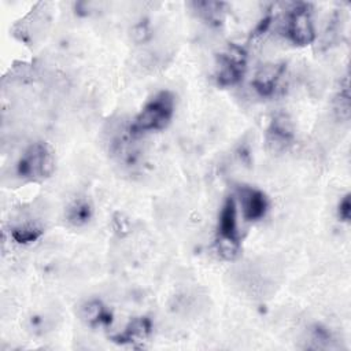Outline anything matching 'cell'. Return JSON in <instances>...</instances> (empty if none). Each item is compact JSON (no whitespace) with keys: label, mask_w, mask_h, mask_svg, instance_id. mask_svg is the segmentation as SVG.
<instances>
[{"label":"cell","mask_w":351,"mask_h":351,"mask_svg":"<svg viewBox=\"0 0 351 351\" xmlns=\"http://www.w3.org/2000/svg\"><path fill=\"white\" fill-rule=\"evenodd\" d=\"M176 112V97L170 90L156 92L132 121V130L140 136L148 132H159L167 128Z\"/></svg>","instance_id":"1"},{"label":"cell","mask_w":351,"mask_h":351,"mask_svg":"<svg viewBox=\"0 0 351 351\" xmlns=\"http://www.w3.org/2000/svg\"><path fill=\"white\" fill-rule=\"evenodd\" d=\"M15 170L21 180L29 182H37L51 177L55 170L52 148L44 141L30 144L18 159Z\"/></svg>","instance_id":"2"},{"label":"cell","mask_w":351,"mask_h":351,"mask_svg":"<svg viewBox=\"0 0 351 351\" xmlns=\"http://www.w3.org/2000/svg\"><path fill=\"white\" fill-rule=\"evenodd\" d=\"M217 248L222 258L230 261L239 255L240 233L237 226V204L229 196L219 211L217 223Z\"/></svg>","instance_id":"3"},{"label":"cell","mask_w":351,"mask_h":351,"mask_svg":"<svg viewBox=\"0 0 351 351\" xmlns=\"http://www.w3.org/2000/svg\"><path fill=\"white\" fill-rule=\"evenodd\" d=\"M284 34L295 45H308L315 38L314 23L310 5L306 3H295L285 14Z\"/></svg>","instance_id":"4"},{"label":"cell","mask_w":351,"mask_h":351,"mask_svg":"<svg viewBox=\"0 0 351 351\" xmlns=\"http://www.w3.org/2000/svg\"><path fill=\"white\" fill-rule=\"evenodd\" d=\"M247 53L243 47L237 44H228V47L218 55L215 78L221 86H233L239 84L245 73Z\"/></svg>","instance_id":"5"},{"label":"cell","mask_w":351,"mask_h":351,"mask_svg":"<svg viewBox=\"0 0 351 351\" xmlns=\"http://www.w3.org/2000/svg\"><path fill=\"white\" fill-rule=\"evenodd\" d=\"M293 137V125L288 115L277 114L273 117L266 133V143L269 149L276 154L282 152L292 144Z\"/></svg>","instance_id":"6"},{"label":"cell","mask_w":351,"mask_h":351,"mask_svg":"<svg viewBox=\"0 0 351 351\" xmlns=\"http://www.w3.org/2000/svg\"><path fill=\"white\" fill-rule=\"evenodd\" d=\"M239 199L245 221L255 222L262 219L269 210V200L266 195L254 186L243 185L239 189Z\"/></svg>","instance_id":"7"},{"label":"cell","mask_w":351,"mask_h":351,"mask_svg":"<svg viewBox=\"0 0 351 351\" xmlns=\"http://www.w3.org/2000/svg\"><path fill=\"white\" fill-rule=\"evenodd\" d=\"M284 73L285 66L282 63L265 64L256 71L252 80V86L258 95H261L262 97H269L274 95L278 89Z\"/></svg>","instance_id":"8"},{"label":"cell","mask_w":351,"mask_h":351,"mask_svg":"<svg viewBox=\"0 0 351 351\" xmlns=\"http://www.w3.org/2000/svg\"><path fill=\"white\" fill-rule=\"evenodd\" d=\"M81 319L90 328H106L112 321V314L108 307L99 299H90L80 307Z\"/></svg>","instance_id":"9"},{"label":"cell","mask_w":351,"mask_h":351,"mask_svg":"<svg viewBox=\"0 0 351 351\" xmlns=\"http://www.w3.org/2000/svg\"><path fill=\"white\" fill-rule=\"evenodd\" d=\"M152 333V322L147 317L133 318L123 332L112 336L114 341L121 344H136L145 341Z\"/></svg>","instance_id":"10"},{"label":"cell","mask_w":351,"mask_h":351,"mask_svg":"<svg viewBox=\"0 0 351 351\" xmlns=\"http://www.w3.org/2000/svg\"><path fill=\"white\" fill-rule=\"evenodd\" d=\"M93 217V206L85 196L75 197L66 208V219L75 228L85 226Z\"/></svg>","instance_id":"11"},{"label":"cell","mask_w":351,"mask_h":351,"mask_svg":"<svg viewBox=\"0 0 351 351\" xmlns=\"http://www.w3.org/2000/svg\"><path fill=\"white\" fill-rule=\"evenodd\" d=\"M193 10L208 23L219 25L223 19L225 3L221 1H195L192 3Z\"/></svg>","instance_id":"12"},{"label":"cell","mask_w":351,"mask_h":351,"mask_svg":"<svg viewBox=\"0 0 351 351\" xmlns=\"http://www.w3.org/2000/svg\"><path fill=\"white\" fill-rule=\"evenodd\" d=\"M41 234H43V230L33 223H22L15 226L11 230L12 239L19 244H30L37 239H40Z\"/></svg>","instance_id":"13"},{"label":"cell","mask_w":351,"mask_h":351,"mask_svg":"<svg viewBox=\"0 0 351 351\" xmlns=\"http://www.w3.org/2000/svg\"><path fill=\"white\" fill-rule=\"evenodd\" d=\"M337 217L343 222H350L351 219V195L350 193L341 197L337 206Z\"/></svg>","instance_id":"14"}]
</instances>
